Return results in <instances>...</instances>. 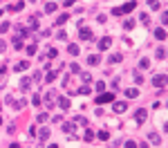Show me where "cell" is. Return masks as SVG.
<instances>
[{
  "mask_svg": "<svg viewBox=\"0 0 168 148\" xmlns=\"http://www.w3.org/2000/svg\"><path fill=\"white\" fill-rule=\"evenodd\" d=\"M135 7H137V2H135V0H130V2L121 5V7H114L112 9V16H123V14H128V11H132Z\"/></svg>",
  "mask_w": 168,
  "mask_h": 148,
  "instance_id": "obj_1",
  "label": "cell"
},
{
  "mask_svg": "<svg viewBox=\"0 0 168 148\" xmlns=\"http://www.w3.org/2000/svg\"><path fill=\"white\" fill-rule=\"evenodd\" d=\"M112 101H114V94H112V92H103V94L96 96V103H99V106H103V103H112Z\"/></svg>",
  "mask_w": 168,
  "mask_h": 148,
  "instance_id": "obj_2",
  "label": "cell"
},
{
  "mask_svg": "<svg viewBox=\"0 0 168 148\" xmlns=\"http://www.w3.org/2000/svg\"><path fill=\"white\" fill-rule=\"evenodd\" d=\"M112 110L117 112V115H123V112L128 110V103H126V101H117V103H112Z\"/></svg>",
  "mask_w": 168,
  "mask_h": 148,
  "instance_id": "obj_3",
  "label": "cell"
},
{
  "mask_svg": "<svg viewBox=\"0 0 168 148\" xmlns=\"http://www.w3.org/2000/svg\"><path fill=\"white\" fill-rule=\"evenodd\" d=\"M79 36L83 38V41H90L92 38V29L90 27H79Z\"/></svg>",
  "mask_w": 168,
  "mask_h": 148,
  "instance_id": "obj_4",
  "label": "cell"
},
{
  "mask_svg": "<svg viewBox=\"0 0 168 148\" xmlns=\"http://www.w3.org/2000/svg\"><path fill=\"white\" fill-rule=\"evenodd\" d=\"M153 85H157V88H164V85H166V74H157V76L153 79Z\"/></svg>",
  "mask_w": 168,
  "mask_h": 148,
  "instance_id": "obj_5",
  "label": "cell"
},
{
  "mask_svg": "<svg viewBox=\"0 0 168 148\" xmlns=\"http://www.w3.org/2000/svg\"><path fill=\"white\" fill-rule=\"evenodd\" d=\"M146 117H148L146 110H137V112H135V121H137V123H143V121H146Z\"/></svg>",
  "mask_w": 168,
  "mask_h": 148,
  "instance_id": "obj_6",
  "label": "cell"
},
{
  "mask_svg": "<svg viewBox=\"0 0 168 148\" xmlns=\"http://www.w3.org/2000/svg\"><path fill=\"white\" fill-rule=\"evenodd\" d=\"M29 67V61H18V63L14 65V72H22V70H27Z\"/></svg>",
  "mask_w": 168,
  "mask_h": 148,
  "instance_id": "obj_7",
  "label": "cell"
},
{
  "mask_svg": "<svg viewBox=\"0 0 168 148\" xmlns=\"http://www.w3.org/2000/svg\"><path fill=\"white\" fill-rule=\"evenodd\" d=\"M59 106H61V110H69V106H72V103H69L67 96H61V99H59Z\"/></svg>",
  "mask_w": 168,
  "mask_h": 148,
  "instance_id": "obj_8",
  "label": "cell"
},
{
  "mask_svg": "<svg viewBox=\"0 0 168 148\" xmlns=\"http://www.w3.org/2000/svg\"><path fill=\"white\" fill-rule=\"evenodd\" d=\"M63 133H67V137H74V123H63Z\"/></svg>",
  "mask_w": 168,
  "mask_h": 148,
  "instance_id": "obj_9",
  "label": "cell"
},
{
  "mask_svg": "<svg viewBox=\"0 0 168 148\" xmlns=\"http://www.w3.org/2000/svg\"><path fill=\"white\" fill-rule=\"evenodd\" d=\"M29 85H32V79L29 76H22L20 79V90H29Z\"/></svg>",
  "mask_w": 168,
  "mask_h": 148,
  "instance_id": "obj_10",
  "label": "cell"
},
{
  "mask_svg": "<svg viewBox=\"0 0 168 148\" xmlns=\"http://www.w3.org/2000/svg\"><path fill=\"white\" fill-rule=\"evenodd\" d=\"M54 99H56V94H54V92H47V94H45V99H43V101H45V106L49 108L52 103H54Z\"/></svg>",
  "mask_w": 168,
  "mask_h": 148,
  "instance_id": "obj_11",
  "label": "cell"
},
{
  "mask_svg": "<svg viewBox=\"0 0 168 148\" xmlns=\"http://www.w3.org/2000/svg\"><path fill=\"white\" fill-rule=\"evenodd\" d=\"M110 45H112V38H103V41H99V49L103 52V49H108Z\"/></svg>",
  "mask_w": 168,
  "mask_h": 148,
  "instance_id": "obj_12",
  "label": "cell"
},
{
  "mask_svg": "<svg viewBox=\"0 0 168 148\" xmlns=\"http://www.w3.org/2000/svg\"><path fill=\"white\" fill-rule=\"evenodd\" d=\"M38 137L43 139V141H47V139H49V128H40V130H38Z\"/></svg>",
  "mask_w": 168,
  "mask_h": 148,
  "instance_id": "obj_13",
  "label": "cell"
},
{
  "mask_svg": "<svg viewBox=\"0 0 168 148\" xmlns=\"http://www.w3.org/2000/svg\"><path fill=\"white\" fill-rule=\"evenodd\" d=\"M155 38H157V41H164V38H166V29H164V27L155 29Z\"/></svg>",
  "mask_w": 168,
  "mask_h": 148,
  "instance_id": "obj_14",
  "label": "cell"
},
{
  "mask_svg": "<svg viewBox=\"0 0 168 148\" xmlns=\"http://www.w3.org/2000/svg\"><path fill=\"white\" fill-rule=\"evenodd\" d=\"M90 92H92V90L88 88V85H83V88H79V90H76V92H72V94H81V96H88Z\"/></svg>",
  "mask_w": 168,
  "mask_h": 148,
  "instance_id": "obj_15",
  "label": "cell"
},
{
  "mask_svg": "<svg viewBox=\"0 0 168 148\" xmlns=\"http://www.w3.org/2000/svg\"><path fill=\"white\" fill-rule=\"evenodd\" d=\"M126 96H128V99H135V96H139V90L137 88H128L126 90Z\"/></svg>",
  "mask_w": 168,
  "mask_h": 148,
  "instance_id": "obj_16",
  "label": "cell"
},
{
  "mask_svg": "<svg viewBox=\"0 0 168 148\" xmlns=\"http://www.w3.org/2000/svg\"><path fill=\"white\" fill-rule=\"evenodd\" d=\"M74 123H79V126H88V119H85L83 115H76V117H74Z\"/></svg>",
  "mask_w": 168,
  "mask_h": 148,
  "instance_id": "obj_17",
  "label": "cell"
},
{
  "mask_svg": "<svg viewBox=\"0 0 168 148\" xmlns=\"http://www.w3.org/2000/svg\"><path fill=\"white\" fill-rule=\"evenodd\" d=\"M148 141H153V144H161V139H159L157 133H148Z\"/></svg>",
  "mask_w": 168,
  "mask_h": 148,
  "instance_id": "obj_18",
  "label": "cell"
},
{
  "mask_svg": "<svg viewBox=\"0 0 168 148\" xmlns=\"http://www.w3.org/2000/svg\"><path fill=\"white\" fill-rule=\"evenodd\" d=\"M45 11H47V14H54L56 11V2H45Z\"/></svg>",
  "mask_w": 168,
  "mask_h": 148,
  "instance_id": "obj_19",
  "label": "cell"
},
{
  "mask_svg": "<svg viewBox=\"0 0 168 148\" xmlns=\"http://www.w3.org/2000/svg\"><path fill=\"white\" fill-rule=\"evenodd\" d=\"M32 29H38V18H36V16H32V18H29V32Z\"/></svg>",
  "mask_w": 168,
  "mask_h": 148,
  "instance_id": "obj_20",
  "label": "cell"
},
{
  "mask_svg": "<svg viewBox=\"0 0 168 148\" xmlns=\"http://www.w3.org/2000/svg\"><path fill=\"white\" fill-rule=\"evenodd\" d=\"M67 52L72 56H79V45H67Z\"/></svg>",
  "mask_w": 168,
  "mask_h": 148,
  "instance_id": "obj_21",
  "label": "cell"
},
{
  "mask_svg": "<svg viewBox=\"0 0 168 148\" xmlns=\"http://www.w3.org/2000/svg\"><path fill=\"white\" fill-rule=\"evenodd\" d=\"M67 20H69V16H67V14H63V16H59V18H56V25H65Z\"/></svg>",
  "mask_w": 168,
  "mask_h": 148,
  "instance_id": "obj_22",
  "label": "cell"
},
{
  "mask_svg": "<svg viewBox=\"0 0 168 148\" xmlns=\"http://www.w3.org/2000/svg\"><path fill=\"white\" fill-rule=\"evenodd\" d=\"M96 137L106 141V139H110V133H108V130H99V133H96Z\"/></svg>",
  "mask_w": 168,
  "mask_h": 148,
  "instance_id": "obj_23",
  "label": "cell"
},
{
  "mask_svg": "<svg viewBox=\"0 0 168 148\" xmlns=\"http://www.w3.org/2000/svg\"><path fill=\"white\" fill-rule=\"evenodd\" d=\"M146 2H148V7H150V9H159V7H161L159 0H146Z\"/></svg>",
  "mask_w": 168,
  "mask_h": 148,
  "instance_id": "obj_24",
  "label": "cell"
},
{
  "mask_svg": "<svg viewBox=\"0 0 168 148\" xmlns=\"http://www.w3.org/2000/svg\"><path fill=\"white\" fill-rule=\"evenodd\" d=\"M155 56H157L159 61H161V59H166V49H164V47H159L157 52H155Z\"/></svg>",
  "mask_w": 168,
  "mask_h": 148,
  "instance_id": "obj_25",
  "label": "cell"
},
{
  "mask_svg": "<svg viewBox=\"0 0 168 148\" xmlns=\"http://www.w3.org/2000/svg\"><path fill=\"white\" fill-rule=\"evenodd\" d=\"M54 79H56V72H47V74H45V81H47V83H52Z\"/></svg>",
  "mask_w": 168,
  "mask_h": 148,
  "instance_id": "obj_26",
  "label": "cell"
},
{
  "mask_svg": "<svg viewBox=\"0 0 168 148\" xmlns=\"http://www.w3.org/2000/svg\"><path fill=\"white\" fill-rule=\"evenodd\" d=\"M45 59H56V49H54V47H49V49H47V54H45Z\"/></svg>",
  "mask_w": 168,
  "mask_h": 148,
  "instance_id": "obj_27",
  "label": "cell"
},
{
  "mask_svg": "<svg viewBox=\"0 0 168 148\" xmlns=\"http://www.w3.org/2000/svg\"><path fill=\"white\" fill-rule=\"evenodd\" d=\"M139 67H141V70H146V67H150V61H148V59H141V61H139Z\"/></svg>",
  "mask_w": 168,
  "mask_h": 148,
  "instance_id": "obj_28",
  "label": "cell"
},
{
  "mask_svg": "<svg viewBox=\"0 0 168 148\" xmlns=\"http://www.w3.org/2000/svg\"><path fill=\"white\" fill-rule=\"evenodd\" d=\"M88 63L90 65H99V56H88Z\"/></svg>",
  "mask_w": 168,
  "mask_h": 148,
  "instance_id": "obj_29",
  "label": "cell"
},
{
  "mask_svg": "<svg viewBox=\"0 0 168 148\" xmlns=\"http://www.w3.org/2000/svg\"><path fill=\"white\" fill-rule=\"evenodd\" d=\"M27 54H29V56L36 54V45H27Z\"/></svg>",
  "mask_w": 168,
  "mask_h": 148,
  "instance_id": "obj_30",
  "label": "cell"
},
{
  "mask_svg": "<svg viewBox=\"0 0 168 148\" xmlns=\"http://www.w3.org/2000/svg\"><path fill=\"white\" fill-rule=\"evenodd\" d=\"M9 22H2V25H0V34H5V32H9Z\"/></svg>",
  "mask_w": 168,
  "mask_h": 148,
  "instance_id": "obj_31",
  "label": "cell"
},
{
  "mask_svg": "<svg viewBox=\"0 0 168 148\" xmlns=\"http://www.w3.org/2000/svg\"><path fill=\"white\" fill-rule=\"evenodd\" d=\"M139 20H141L143 25H148V22H150V18H148V14H141V16H139Z\"/></svg>",
  "mask_w": 168,
  "mask_h": 148,
  "instance_id": "obj_32",
  "label": "cell"
},
{
  "mask_svg": "<svg viewBox=\"0 0 168 148\" xmlns=\"http://www.w3.org/2000/svg\"><path fill=\"white\" fill-rule=\"evenodd\" d=\"M123 27H126V29H132V27H135V20H126Z\"/></svg>",
  "mask_w": 168,
  "mask_h": 148,
  "instance_id": "obj_33",
  "label": "cell"
},
{
  "mask_svg": "<svg viewBox=\"0 0 168 148\" xmlns=\"http://www.w3.org/2000/svg\"><path fill=\"white\" fill-rule=\"evenodd\" d=\"M85 139L92 141V139H94V133H92V130H85Z\"/></svg>",
  "mask_w": 168,
  "mask_h": 148,
  "instance_id": "obj_34",
  "label": "cell"
},
{
  "mask_svg": "<svg viewBox=\"0 0 168 148\" xmlns=\"http://www.w3.org/2000/svg\"><path fill=\"white\" fill-rule=\"evenodd\" d=\"M96 90H99V92H103V90H106V83H103V81H96Z\"/></svg>",
  "mask_w": 168,
  "mask_h": 148,
  "instance_id": "obj_35",
  "label": "cell"
},
{
  "mask_svg": "<svg viewBox=\"0 0 168 148\" xmlns=\"http://www.w3.org/2000/svg\"><path fill=\"white\" fill-rule=\"evenodd\" d=\"M32 103H34V106H40V96H38V94L32 96Z\"/></svg>",
  "mask_w": 168,
  "mask_h": 148,
  "instance_id": "obj_36",
  "label": "cell"
},
{
  "mask_svg": "<svg viewBox=\"0 0 168 148\" xmlns=\"http://www.w3.org/2000/svg\"><path fill=\"white\" fill-rule=\"evenodd\" d=\"M119 61H121V56H119V54H114V56H110V63H119Z\"/></svg>",
  "mask_w": 168,
  "mask_h": 148,
  "instance_id": "obj_37",
  "label": "cell"
},
{
  "mask_svg": "<svg viewBox=\"0 0 168 148\" xmlns=\"http://www.w3.org/2000/svg\"><path fill=\"white\" fill-rule=\"evenodd\" d=\"M81 76H83V83H90L92 81V74H81Z\"/></svg>",
  "mask_w": 168,
  "mask_h": 148,
  "instance_id": "obj_38",
  "label": "cell"
},
{
  "mask_svg": "<svg viewBox=\"0 0 168 148\" xmlns=\"http://www.w3.org/2000/svg\"><path fill=\"white\" fill-rule=\"evenodd\" d=\"M56 38H59V41H65V38H67V32H59V36H56Z\"/></svg>",
  "mask_w": 168,
  "mask_h": 148,
  "instance_id": "obj_39",
  "label": "cell"
},
{
  "mask_svg": "<svg viewBox=\"0 0 168 148\" xmlns=\"http://www.w3.org/2000/svg\"><path fill=\"white\" fill-rule=\"evenodd\" d=\"M14 47H16V49H20V47H22V43H20V38H14Z\"/></svg>",
  "mask_w": 168,
  "mask_h": 148,
  "instance_id": "obj_40",
  "label": "cell"
},
{
  "mask_svg": "<svg viewBox=\"0 0 168 148\" xmlns=\"http://www.w3.org/2000/svg\"><path fill=\"white\" fill-rule=\"evenodd\" d=\"M123 148H137V141H126Z\"/></svg>",
  "mask_w": 168,
  "mask_h": 148,
  "instance_id": "obj_41",
  "label": "cell"
},
{
  "mask_svg": "<svg viewBox=\"0 0 168 148\" xmlns=\"http://www.w3.org/2000/svg\"><path fill=\"white\" fill-rule=\"evenodd\" d=\"M38 121H40V123L47 121V115H45V112H40V115H38Z\"/></svg>",
  "mask_w": 168,
  "mask_h": 148,
  "instance_id": "obj_42",
  "label": "cell"
},
{
  "mask_svg": "<svg viewBox=\"0 0 168 148\" xmlns=\"http://www.w3.org/2000/svg\"><path fill=\"white\" fill-rule=\"evenodd\" d=\"M27 135H29V137H34V135H36V128H34V126H29V130H27Z\"/></svg>",
  "mask_w": 168,
  "mask_h": 148,
  "instance_id": "obj_43",
  "label": "cell"
},
{
  "mask_svg": "<svg viewBox=\"0 0 168 148\" xmlns=\"http://www.w3.org/2000/svg\"><path fill=\"white\" fill-rule=\"evenodd\" d=\"M74 2H76V0H65V2H63V5H65V7H72Z\"/></svg>",
  "mask_w": 168,
  "mask_h": 148,
  "instance_id": "obj_44",
  "label": "cell"
},
{
  "mask_svg": "<svg viewBox=\"0 0 168 148\" xmlns=\"http://www.w3.org/2000/svg\"><path fill=\"white\" fill-rule=\"evenodd\" d=\"M5 47H7V45H5V41H0V52H5Z\"/></svg>",
  "mask_w": 168,
  "mask_h": 148,
  "instance_id": "obj_45",
  "label": "cell"
},
{
  "mask_svg": "<svg viewBox=\"0 0 168 148\" xmlns=\"http://www.w3.org/2000/svg\"><path fill=\"white\" fill-rule=\"evenodd\" d=\"M9 148H20V146H18V144H11V146H9Z\"/></svg>",
  "mask_w": 168,
  "mask_h": 148,
  "instance_id": "obj_46",
  "label": "cell"
},
{
  "mask_svg": "<svg viewBox=\"0 0 168 148\" xmlns=\"http://www.w3.org/2000/svg\"><path fill=\"white\" fill-rule=\"evenodd\" d=\"M47 148H59V146H56V144H49V146H47Z\"/></svg>",
  "mask_w": 168,
  "mask_h": 148,
  "instance_id": "obj_47",
  "label": "cell"
},
{
  "mask_svg": "<svg viewBox=\"0 0 168 148\" xmlns=\"http://www.w3.org/2000/svg\"><path fill=\"white\" fill-rule=\"evenodd\" d=\"M0 16H2V9H0Z\"/></svg>",
  "mask_w": 168,
  "mask_h": 148,
  "instance_id": "obj_48",
  "label": "cell"
},
{
  "mask_svg": "<svg viewBox=\"0 0 168 148\" xmlns=\"http://www.w3.org/2000/svg\"><path fill=\"white\" fill-rule=\"evenodd\" d=\"M0 123H2V117H0Z\"/></svg>",
  "mask_w": 168,
  "mask_h": 148,
  "instance_id": "obj_49",
  "label": "cell"
},
{
  "mask_svg": "<svg viewBox=\"0 0 168 148\" xmlns=\"http://www.w3.org/2000/svg\"><path fill=\"white\" fill-rule=\"evenodd\" d=\"M141 148H148V146H141Z\"/></svg>",
  "mask_w": 168,
  "mask_h": 148,
  "instance_id": "obj_50",
  "label": "cell"
}]
</instances>
